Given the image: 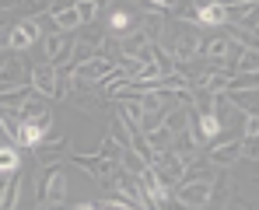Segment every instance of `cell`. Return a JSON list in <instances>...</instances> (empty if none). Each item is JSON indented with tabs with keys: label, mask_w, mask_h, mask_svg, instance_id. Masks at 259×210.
Returning a JSON list of instances; mask_svg holds the SVG:
<instances>
[{
	"label": "cell",
	"mask_w": 259,
	"mask_h": 210,
	"mask_svg": "<svg viewBox=\"0 0 259 210\" xmlns=\"http://www.w3.org/2000/svg\"><path fill=\"white\" fill-rule=\"evenodd\" d=\"M98 154H102L105 161H119V154H123V147H119V144H116V140H112V137L105 133V137H102V147H98Z\"/></svg>",
	"instance_id": "26"
},
{
	"label": "cell",
	"mask_w": 259,
	"mask_h": 210,
	"mask_svg": "<svg viewBox=\"0 0 259 210\" xmlns=\"http://www.w3.org/2000/svg\"><path fill=\"white\" fill-rule=\"evenodd\" d=\"M144 46H147V39H144L140 32H133V35H126V39H119V56H137Z\"/></svg>",
	"instance_id": "25"
},
{
	"label": "cell",
	"mask_w": 259,
	"mask_h": 210,
	"mask_svg": "<svg viewBox=\"0 0 259 210\" xmlns=\"http://www.w3.org/2000/svg\"><path fill=\"white\" fill-rule=\"evenodd\" d=\"M0 126H4V137H7V144H14V140H18V130H21V119H18V112H7V109H0Z\"/></svg>",
	"instance_id": "23"
},
{
	"label": "cell",
	"mask_w": 259,
	"mask_h": 210,
	"mask_svg": "<svg viewBox=\"0 0 259 210\" xmlns=\"http://www.w3.org/2000/svg\"><path fill=\"white\" fill-rule=\"evenodd\" d=\"M137 102H140L144 116H158V119H161V112L168 109V98H165V95H140Z\"/></svg>",
	"instance_id": "21"
},
{
	"label": "cell",
	"mask_w": 259,
	"mask_h": 210,
	"mask_svg": "<svg viewBox=\"0 0 259 210\" xmlns=\"http://www.w3.org/2000/svg\"><path fill=\"white\" fill-rule=\"evenodd\" d=\"M242 130H245V137H242V140H256V133H259V119H256V116H245Z\"/></svg>",
	"instance_id": "30"
},
{
	"label": "cell",
	"mask_w": 259,
	"mask_h": 210,
	"mask_svg": "<svg viewBox=\"0 0 259 210\" xmlns=\"http://www.w3.org/2000/svg\"><path fill=\"white\" fill-rule=\"evenodd\" d=\"M200 42H203V35H200V28L196 25H186V21H179V39H175V63L182 67V63H193L196 56H200Z\"/></svg>",
	"instance_id": "4"
},
{
	"label": "cell",
	"mask_w": 259,
	"mask_h": 210,
	"mask_svg": "<svg viewBox=\"0 0 259 210\" xmlns=\"http://www.w3.org/2000/svg\"><path fill=\"white\" fill-rule=\"evenodd\" d=\"M144 140H147L151 151H168V147H172V133H168L165 126H154L151 133H144Z\"/></svg>",
	"instance_id": "22"
},
{
	"label": "cell",
	"mask_w": 259,
	"mask_h": 210,
	"mask_svg": "<svg viewBox=\"0 0 259 210\" xmlns=\"http://www.w3.org/2000/svg\"><path fill=\"white\" fill-rule=\"evenodd\" d=\"M259 70V49H242L235 56V74H256Z\"/></svg>",
	"instance_id": "20"
},
{
	"label": "cell",
	"mask_w": 259,
	"mask_h": 210,
	"mask_svg": "<svg viewBox=\"0 0 259 210\" xmlns=\"http://www.w3.org/2000/svg\"><path fill=\"white\" fill-rule=\"evenodd\" d=\"M112 70H116V60H112V56H95V60H88L84 67H77V70H70V74L81 84H91V88H95L98 81H105Z\"/></svg>",
	"instance_id": "6"
},
{
	"label": "cell",
	"mask_w": 259,
	"mask_h": 210,
	"mask_svg": "<svg viewBox=\"0 0 259 210\" xmlns=\"http://www.w3.org/2000/svg\"><path fill=\"white\" fill-rule=\"evenodd\" d=\"M35 42H39V28H35L32 18L11 25V32H7V49H11V53H21V49H28V46H35Z\"/></svg>",
	"instance_id": "8"
},
{
	"label": "cell",
	"mask_w": 259,
	"mask_h": 210,
	"mask_svg": "<svg viewBox=\"0 0 259 210\" xmlns=\"http://www.w3.org/2000/svg\"><path fill=\"white\" fill-rule=\"evenodd\" d=\"M161 126L168 130V133H182L186 126H189V109H179V105H168L165 112H161Z\"/></svg>",
	"instance_id": "16"
},
{
	"label": "cell",
	"mask_w": 259,
	"mask_h": 210,
	"mask_svg": "<svg viewBox=\"0 0 259 210\" xmlns=\"http://www.w3.org/2000/svg\"><path fill=\"white\" fill-rule=\"evenodd\" d=\"M21 186H25V175H21V172L7 175V182H4V203H0V210H18V200H21Z\"/></svg>",
	"instance_id": "15"
},
{
	"label": "cell",
	"mask_w": 259,
	"mask_h": 210,
	"mask_svg": "<svg viewBox=\"0 0 259 210\" xmlns=\"http://www.w3.org/2000/svg\"><path fill=\"white\" fill-rule=\"evenodd\" d=\"M130 25H133V18H130L126 11H116V14L109 18V28H112V32H126Z\"/></svg>",
	"instance_id": "28"
},
{
	"label": "cell",
	"mask_w": 259,
	"mask_h": 210,
	"mask_svg": "<svg viewBox=\"0 0 259 210\" xmlns=\"http://www.w3.org/2000/svg\"><path fill=\"white\" fill-rule=\"evenodd\" d=\"M28 88H32L39 98H53V102L67 98V91H63V84H60V74H56L49 63H39V67L28 70Z\"/></svg>",
	"instance_id": "3"
},
{
	"label": "cell",
	"mask_w": 259,
	"mask_h": 210,
	"mask_svg": "<svg viewBox=\"0 0 259 210\" xmlns=\"http://www.w3.org/2000/svg\"><path fill=\"white\" fill-rule=\"evenodd\" d=\"M28 84V63L25 60H11V63H4L0 67V91L4 88H25Z\"/></svg>",
	"instance_id": "12"
},
{
	"label": "cell",
	"mask_w": 259,
	"mask_h": 210,
	"mask_svg": "<svg viewBox=\"0 0 259 210\" xmlns=\"http://www.w3.org/2000/svg\"><path fill=\"white\" fill-rule=\"evenodd\" d=\"M35 193H39V203H42L46 210H67V172L60 165L39 168Z\"/></svg>",
	"instance_id": "1"
},
{
	"label": "cell",
	"mask_w": 259,
	"mask_h": 210,
	"mask_svg": "<svg viewBox=\"0 0 259 210\" xmlns=\"http://www.w3.org/2000/svg\"><path fill=\"white\" fill-rule=\"evenodd\" d=\"M35 98V91L25 84V88H4L0 91V109H7V112H21L28 102Z\"/></svg>",
	"instance_id": "13"
},
{
	"label": "cell",
	"mask_w": 259,
	"mask_h": 210,
	"mask_svg": "<svg viewBox=\"0 0 259 210\" xmlns=\"http://www.w3.org/2000/svg\"><path fill=\"white\" fill-rule=\"evenodd\" d=\"M193 21H196V28L203 32V28H221V25H228V14H224V4H193Z\"/></svg>",
	"instance_id": "7"
},
{
	"label": "cell",
	"mask_w": 259,
	"mask_h": 210,
	"mask_svg": "<svg viewBox=\"0 0 259 210\" xmlns=\"http://www.w3.org/2000/svg\"><path fill=\"white\" fill-rule=\"evenodd\" d=\"M14 172H21V154H18V147L0 144V175H14Z\"/></svg>",
	"instance_id": "18"
},
{
	"label": "cell",
	"mask_w": 259,
	"mask_h": 210,
	"mask_svg": "<svg viewBox=\"0 0 259 210\" xmlns=\"http://www.w3.org/2000/svg\"><path fill=\"white\" fill-rule=\"evenodd\" d=\"M74 11H77L81 25H91V21L98 18V4H95V0H81V4H74Z\"/></svg>",
	"instance_id": "27"
},
{
	"label": "cell",
	"mask_w": 259,
	"mask_h": 210,
	"mask_svg": "<svg viewBox=\"0 0 259 210\" xmlns=\"http://www.w3.org/2000/svg\"><path fill=\"white\" fill-rule=\"evenodd\" d=\"M0 203H4V186H0Z\"/></svg>",
	"instance_id": "32"
},
{
	"label": "cell",
	"mask_w": 259,
	"mask_h": 210,
	"mask_svg": "<svg viewBox=\"0 0 259 210\" xmlns=\"http://www.w3.org/2000/svg\"><path fill=\"white\" fill-rule=\"evenodd\" d=\"M109 137H112L119 147H130V123L119 116V112L112 116V130H109Z\"/></svg>",
	"instance_id": "24"
},
{
	"label": "cell",
	"mask_w": 259,
	"mask_h": 210,
	"mask_svg": "<svg viewBox=\"0 0 259 210\" xmlns=\"http://www.w3.org/2000/svg\"><path fill=\"white\" fill-rule=\"evenodd\" d=\"M18 119L28 126H35V130H42V133H49V126H53V112H49V105H46L42 98H32L21 112H18Z\"/></svg>",
	"instance_id": "11"
},
{
	"label": "cell",
	"mask_w": 259,
	"mask_h": 210,
	"mask_svg": "<svg viewBox=\"0 0 259 210\" xmlns=\"http://www.w3.org/2000/svg\"><path fill=\"white\" fill-rule=\"evenodd\" d=\"M207 161L214 168H231L242 161V137H235V140H224V144H214L210 147V154H207Z\"/></svg>",
	"instance_id": "10"
},
{
	"label": "cell",
	"mask_w": 259,
	"mask_h": 210,
	"mask_svg": "<svg viewBox=\"0 0 259 210\" xmlns=\"http://www.w3.org/2000/svg\"><path fill=\"white\" fill-rule=\"evenodd\" d=\"M67 147H70V137H53V140H42L39 147H32V154H35L39 168H53L67 154Z\"/></svg>",
	"instance_id": "9"
},
{
	"label": "cell",
	"mask_w": 259,
	"mask_h": 210,
	"mask_svg": "<svg viewBox=\"0 0 259 210\" xmlns=\"http://www.w3.org/2000/svg\"><path fill=\"white\" fill-rule=\"evenodd\" d=\"M256 88H259L256 74H231V77H228V88H224V95H235V91H256Z\"/></svg>",
	"instance_id": "19"
},
{
	"label": "cell",
	"mask_w": 259,
	"mask_h": 210,
	"mask_svg": "<svg viewBox=\"0 0 259 210\" xmlns=\"http://www.w3.org/2000/svg\"><path fill=\"white\" fill-rule=\"evenodd\" d=\"M7 32H11V28H4V25H0V53L7 49Z\"/></svg>",
	"instance_id": "31"
},
{
	"label": "cell",
	"mask_w": 259,
	"mask_h": 210,
	"mask_svg": "<svg viewBox=\"0 0 259 210\" xmlns=\"http://www.w3.org/2000/svg\"><path fill=\"white\" fill-rule=\"evenodd\" d=\"M102 210H140L137 203H130V200H123V196H112V200H105L102 203Z\"/></svg>",
	"instance_id": "29"
},
{
	"label": "cell",
	"mask_w": 259,
	"mask_h": 210,
	"mask_svg": "<svg viewBox=\"0 0 259 210\" xmlns=\"http://www.w3.org/2000/svg\"><path fill=\"white\" fill-rule=\"evenodd\" d=\"M210 196H214V175H207V172H193L189 179H182L179 186H175V203L182 210H200L203 203H210Z\"/></svg>",
	"instance_id": "2"
},
{
	"label": "cell",
	"mask_w": 259,
	"mask_h": 210,
	"mask_svg": "<svg viewBox=\"0 0 259 210\" xmlns=\"http://www.w3.org/2000/svg\"><path fill=\"white\" fill-rule=\"evenodd\" d=\"M74 165L84 168L88 175L102 186H112V175H116V161H105L102 154H74Z\"/></svg>",
	"instance_id": "5"
},
{
	"label": "cell",
	"mask_w": 259,
	"mask_h": 210,
	"mask_svg": "<svg viewBox=\"0 0 259 210\" xmlns=\"http://www.w3.org/2000/svg\"><path fill=\"white\" fill-rule=\"evenodd\" d=\"M98 46H102V39H98V42H95V39L74 42V49H70V60H67V74H70V70H77V67H84L88 60H95V56H98Z\"/></svg>",
	"instance_id": "14"
},
{
	"label": "cell",
	"mask_w": 259,
	"mask_h": 210,
	"mask_svg": "<svg viewBox=\"0 0 259 210\" xmlns=\"http://www.w3.org/2000/svg\"><path fill=\"white\" fill-rule=\"evenodd\" d=\"M228 105L235 112H245V116H256V91H235V95H224Z\"/></svg>",
	"instance_id": "17"
}]
</instances>
